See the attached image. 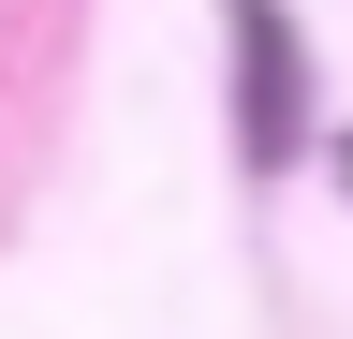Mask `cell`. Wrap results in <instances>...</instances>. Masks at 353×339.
<instances>
[{"instance_id":"1","label":"cell","mask_w":353,"mask_h":339,"mask_svg":"<svg viewBox=\"0 0 353 339\" xmlns=\"http://www.w3.org/2000/svg\"><path fill=\"white\" fill-rule=\"evenodd\" d=\"M236 45H250V162H280L294 148V45H280L265 0H236Z\"/></svg>"}]
</instances>
